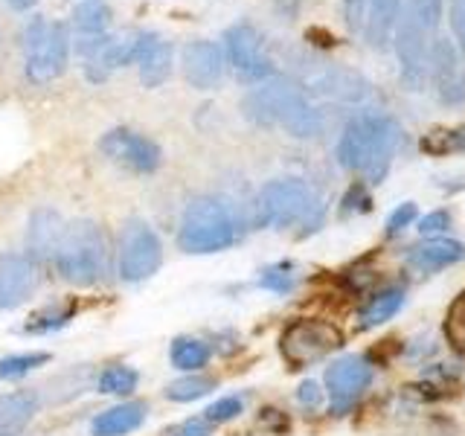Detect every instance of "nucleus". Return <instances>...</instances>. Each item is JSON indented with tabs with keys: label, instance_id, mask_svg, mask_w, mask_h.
<instances>
[{
	"label": "nucleus",
	"instance_id": "obj_1",
	"mask_svg": "<svg viewBox=\"0 0 465 436\" xmlns=\"http://www.w3.org/2000/svg\"><path fill=\"white\" fill-rule=\"evenodd\" d=\"M242 114L259 128H282L288 137L314 140L323 134V111L302 87L288 76H271L253 84L242 99Z\"/></svg>",
	"mask_w": 465,
	"mask_h": 436
},
{
	"label": "nucleus",
	"instance_id": "obj_2",
	"mask_svg": "<svg viewBox=\"0 0 465 436\" xmlns=\"http://www.w3.org/2000/svg\"><path fill=\"white\" fill-rule=\"evenodd\" d=\"M404 143V128L384 111H361L346 123L338 140V164L363 183H381Z\"/></svg>",
	"mask_w": 465,
	"mask_h": 436
},
{
	"label": "nucleus",
	"instance_id": "obj_3",
	"mask_svg": "<svg viewBox=\"0 0 465 436\" xmlns=\"http://www.w3.org/2000/svg\"><path fill=\"white\" fill-rule=\"evenodd\" d=\"M323 215L326 207L309 181L276 178L259 189V195L253 201L251 224L273 227V230L300 227V236H312L323 224Z\"/></svg>",
	"mask_w": 465,
	"mask_h": 436
},
{
	"label": "nucleus",
	"instance_id": "obj_4",
	"mask_svg": "<svg viewBox=\"0 0 465 436\" xmlns=\"http://www.w3.org/2000/svg\"><path fill=\"white\" fill-rule=\"evenodd\" d=\"M247 227V218L222 195H198L186 203L178 227V244L186 253H218L232 247Z\"/></svg>",
	"mask_w": 465,
	"mask_h": 436
},
{
	"label": "nucleus",
	"instance_id": "obj_5",
	"mask_svg": "<svg viewBox=\"0 0 465 436\" xmlns=\"http://www.w3.org/2000/svg\"><path fill=\"white\" fill-rule=\"evenodd\" d=\"M21 50H24V76L29 84H50L62 79L70 58L73 38L64 21H50L44 15H29L21 29Z\"/></svg>",
	"mask_w": 465,
	"mask_h": 436
},
{
	"label": "nucleus",
	"instance_id": "obj_6",
	"mask_svg": "<svg viewBox=\"0 0 465 436\" xmlns=\"http://www.w3.org/2000/svg\"><path fill=\"white\" fill-rule=\"evenodd\" d=\"M53 265L73 285H96L111 265L108 239L102 227L91 218H76L64 224Z\"/></svg>",
	"mask_w": 465,
	"mask_h": 436
},
{
	"label": "nucleus",
	"instance_id": "obj_7",
	"mask_svg": "<svg viewBox=\"0 0 465 436\" xmlns=\"http://www.w3.org/2000/svg\"><path fill=\"white\" fill-rule=\"evenodd\" d=\"M222 50L227 67L236 73L242 84H262L271 76H276L273 55L268 53V41L259 33V26L251 21H236L224 29L222 35Z\"/></svg>",
	"mask_w": 465,
	"mask_h": 436
},
{
	"label": "nucleus",
	"instance_id": "obj_8",
	"mask_svg": "<svg viewBox=\"0 0 465 436\" xmlns=\"http://www.w3.org/2000/svg\"><path fill=\"white\" fill-rule=\"evenodd\" d=\"M297 84L312 99H329L343 102V105H361L372 96L370 82L358 76L355 70L338 67L331 62H320V58H297Z\"/></svg>",
	"mask_w": 465,
	"mask_h": 436
},
{
	"label": "nucleus",
	"instance_id": "obj_9",
	"mask_svg": "<svg viewBox=\"0 0 465 436\" xmlns=\"http://www.w3.org/2000/svg\"><path fill=\"white\" fill-rule=\"evenodd\" d=\"M343 346V332L329 323V320L317 317H300L288 323L280 334V352L288 367L305 370L312 363L323 361L326 355L338 352Z\"/></svg>",
	"mask_w": 465,
	"mask_h": 436
},
{
	"label": "nucleus",
	"instance_id": "obj_10",
	"mask_svg": "<svg viewBox=\"0 0 465 436\" xmlns=\"http://www.w3.org/2000/svg\"><path fill=\"white\" fill-rule=\"evenodd\" d=\"M163 262V244L160 236L143 218H128L120 233V247H116V271L125 282H143L157 273Z\"/></svg>",
	"mask_w": 465,
	"mask_h": 436
},
{
	"label": "nucleus",
	"instance_id": "obj_11",
	"mask_svg": "<svg viewBox=\"0 0 465 436\" xmlns=\"http://www.w3.org/2000/svg\"><path fill=\"white\" fill-rule=\"evenodd\" d=\"M99 152L105 160L134 174H154L163 166V149L152 137L134 128H111L99 137Z\"/></svg>",
	"mask_w": 465,
	"mask_h": 436
},
{
	"label": "nucleus",
	"instance_id": "obj_12",
	"mask_svg": "<svg viewBox=\"0 0 465 436\" xmlns=\"http://www.w3.org/2000/svg\"><path fill=\"white\" fill-rule=\"evenodd\" d=\"M430 44L433 35L425 33L411 15H401V24L396 29V38H392V47H396L399 58V76L407 91H425L428 87V70H430Z\"/></svg>",
	"mask_w": 465,
	"mask_h": 436
},
{
	"label": "nucleus",
	"instance_id": "obj_13",
	"mask_svg": "<svg viewBox=\"0 0 465 436\" xmlns=\"http://www.w3.org/2000/svg\"><path fill=\"white\" fill-rule=\"evenodd\" d=\"M227 62L218 41L193 38L181 47V76L193 91H215L224 82Z\"/></svg>",
	"mask_w": 465,
	"mask_h": 436
},
{
	"label": "nucleus",
	"instance_id": "obj_14",
	"mask_svg": "<svg viewBox=\"0 0 465 436\" xmlns=\"http://www.w3.org/2000/svg\"><path fill=\"white\" fill-rule=\"evenodd\" d=\"M372 382V363L363 355H343L326 370V392L334 416L346 413Z\"/></svg>",
	"mask_w": 465,
	"mask_h": 436
},
{
	"label": "nucleus",
	"instance_id": "obj_15",
	"mask_svg": "<svg viewBox=\"0 0 465 436\" xmlns=\"http://www.w3.org/2000/svg\"><path fill=\"white\" fill-rule=\"evenodd\" d=\"M428 82L436 87L445 105H460L465 99V67L460 47L450 38H433L430 44V70Z\"/></svg>",
	"mask_w": 465,
	"mask_h": 436
},
{
	"label": "nucleus",
	"instance_id": "obj_16",
	"mask_svg": "<svg viewBox=\"0 0 465 436\" xmlns=\"http://www.w3.org/2000/svg\"><path fill=\"white\" fill-rule=\"evenodd\" d=\"M140 84L157 91L174 73V44L154 33V29H137V58H134Z\"/></svg>",
	"mask_w": 465,
	"mask_h": 436
},
{
	"label": "nucleus",
	"instance_id": "obj_17",
	"mask_svg": "<svg viewBox=\"0 0 465 436\" xmlns=\"http://www.w3.org/2000/svg\"><path fill=\"white\" fill-rule=\"evenodd\" d=\"M35 265L26 253L6 251L0 253V312H9L21 305L35 288Z\"/></svg>",
	"mask_w": 465,
	"mask_h": 436
},
{
	"label": "nucleus",
	"instance_id": "obj_18",
	"mask_svg": "<svg viewBox=\"0 0 465 436\" xmlns=\"http://www.w3.org/2000/svg\"><path fill=\"white\" fill-rule=\"evenodd\" d=\"M404 15V0H363L361 35L372 50H387Z\"/></svg>",
	"mask_w": 465,
	"mask_h": 436
},
{
	"label": "nucleus",
	"instance_id": "obj_19",
	"mask_svg": "<svg viewBox=\"0 0 465 436\" xmlns=\"http://www.w3.org/2000/svg\"><path fill=\"white\" fill-rule=\"evenodd\" d=\"M62 213L53 207H38L29 215L26 224V256L33 259V265H47L55 256L58 239H62Z\"/></svg>",
	"mask_w": 465,
	"mask_h": 436
},
{
	"label": "nucleus",
	"instance_id": "obj_20",
	"mask_svg": "<svg viewBox=\"0 0 465 436\" xmlns=\"http://www.w3.org/2000/svg\"><path fill=\"white\" fill-rule=\"evenodd\" d=\"M462 259H465V244L457 242V239H450V236H430V239L419 242V244L411 247V251H407V262H411V268L425 271V273L460 265Z\"/></svg>",
	"mask_w": 465,
	"mask_h": 436
},
{
	"label": "nucleus",
	"instance_id": "obj_21",
	"mask_svg": "<svg viewBox=\"0 0 465 436\" xmlns=\"http://www.w3.org/2000/svg\"><path fill=\"white\" fill-rule=\"evenodd\" d=\"M145 413H149V407H145L143 401L114 404L91 421V433L94 436H125V433L137 431L143 425Z\"/></svg>",
	"mask_w": 465,
	"mask_h": 436
},
{
	"label": "nucleus",
	"instance_id": "obj_22",
	"mask_svg": "<svg viewBox=\"0 0 465 436\" xmlns=\"http://www.w3.org/2000/svg\"><path fill=\"white\" fill-rule=\"evenodd\" d=\"M70 38H99L111 33V6L105 0H79L70 12Z\"/></svg>",
	"mask_w": 465,
	"mask_h": 436
},
{
	"label": "nucleus",
	"instance_id": "obj_23",
	"mask_svg": "<svg viewBox=\"0 0 465 436\" xmlns=\"http://www.w3.org/2000/svg\"><path fill=\"white\" fill-rule=\"evenodd\" d=\"M38 413V396L29 390L0 396V436H21Z\"/></svg>",
	"mask_w": 465,
	"mask_h": 436
},
{
	"label": "nucleus",
	"instance_id": "obj_24",
	"mask_svg": "<svg viewBox=\"0 0 465 436\" xmlns=\"http://www.w3.org/2000/svg\"><path fill=\"white\" fill-rule=\"evenodd\" d=\"M404 305V288L401 285H390L375 291V294L361 305L358 312V323L361 329H372V326H381L387 320H392Z\"/></svg>",
	"mask_w": 465,
	"mask_h": 436
},
{
	"label": "nucleus",
	"instance_id": "obj_25",
	"mask_svg": "<svg viewBox=\"0 0 465 436\" xmlns=\"http://www.w3.org/2000/svg\"><path fill=\"white\" fill-rule=\"evenodd\" d=\"M213 346L201 338H174L172 341V363L183 372H198L210 363Z\"/></svg>",
	"mask_w": 465,
	"mask_h": 436
},
{
	"label": "nucleus",
	"instance_id": "obj_26",
	"mask_svg": "<svg viewBox=\"0 0 465 436\" xmlns=\"http://www.w3.org/2000/svg\"><path fill=\"white\" fill-rule=\"evenodd\" d=\"M73 314H76V302H55V305H47V309H41L35 312L33 317L26 320V326L24 332L26 334H47V332H58V329H64Z\"/></svg>",
	"mask_w": 465,
	"mask_h": 436
},
{
	"label": "nucleus",
	"instance_id": "obj_27",
	"mask_svg": "<svg viewBox=\"0 0 465 436\" xmlns=\"http://www.w3.org/2000/svg\"><path fill=\"white\" fill-rule=\"evenodd\" d=\"M137 382H140L137 370L125 367V363H111V367L99 372L96 390L105 392V396H128V392L137 390Z\"/></svg>",
	"mask_w": 465,
	"mask_h": 436
},
{
	"label": "nucleus",
	"instance_id": "obj_28",
	"mask_svg": "<svg viewBox=\"0 0 465 436\" xmlns=\"http://www.w3.org/2000/svg\"><path fill=\"white\" fill-rule=\"evenodd\" d=\"M215 390V378L213 375H183V378H178V382H172L166 390H163V396L169 399V401H181V404H186V401H198V399H203V396H210V392Z\"/></svg>",
	"mask_w": 465,
	"mask_h": 436
},
{
	"label": "nucleus",
	"instance_id": "obj_29",
	"mask_svg": "<svg viewBox=\"0 0 465 436\" xmlns=\"http://www.w3.org/2000/svg\"><path fill=\"white\" fill-rule=\"evenodd\" d=\"M421 149L428 154H465V125H454V128H436L430 134H425L421 140Z\"/></svg>",
	"mask_w": 465,
	"mask_h": 436
},
{
	"label": "nucleus",
	"instance_id": "obj_30",
	"mask_svg": "<svg viewBox=\"0 0 465 436\" xmlns=\"http://www.w3.org/2000/svg\"><path fill=\"white\" fill-rule=\"evenodd\" d=\"M44 363H50L47 352H24V355H9L0 361V382H15L29 372H35Z\"/></svg>",
	"mask_w": 465,
	"mask_h": 436
},
{
	"label": "nucleus",
	"instance_id": "obj_31",
	"mask_svg": "<svg viewBox=\"0 0 465 436\" xmlns=\"http://www.w3.org/2000/svg\"><path fill=\"white\" fill-rule=\"evenodd\" d=\"M445 341L465 355V291L457 294L445 314Z\"/></svg>",
	"mask_w": 465,
	"mask_h": 436
},
{
	"label": "nucleus",
	"instance_id": "obj_32",
	"mask_svg": "<svg viewBox=\"0 0 465 436\" xmlns=\"http://www.w3.org/2000/svg\"><path fill=\"white\" fill-rule=\"evenodd\" d=\"M259 285L265 291H273V294H288V291L297 285V268L291 265V262H276V265H268L259 273Z\"/></svg>",
	"mask_w": 465,
	"mask_h": 436
},
{
	"label": "nucleus",
	"instance_id": "obj_33",
	"mask_svg": "<svg viewBox=\"0 0 465 436\" xmlns=\"http://www.w3.org/2000/svg\"><path fill=\"white\" fill-rule=\"evenodd\" d=\"M411 18L425 29V33H436L442 24V12H445V0H411L404 9Z\"/></svg>",
	"mask_w": 465,
	"mask_h": 436
},
{
	"label": "nucleus",
	"instance_id": "obj_34",
	"mask_svg": "<svg viewBox=\"0 0 465 436\" xmlns=\"http://www.w3.org/2000/svg\"><path fill=\"white\" fill-rule=\"evenodd\" d=\"M372 210V193L370 186L363 181H355L352 186L346 189L343 198H341V215L343 218H352V215H363Z\"/></svg>",
	"mask_w": 465,
	"mask_h": 436
},
{
	"label": "nucleus",
	"instance_id": "obj_35",
	"mask_svg": "<svg viewBox=\"0 0 465 436\" xmlns=\"http://www.w3.org/2000/svg\"><path fill=\"white\" fill-rule=\"evenodd\" d=\"M242 411H244V401H242L239 396H224V399H218L215 404L207 407V413H203V419H207L210 425H218V421L236 419Z\"/></svg>",
	"mask_w": 465,
	"mask_h": 436
},
{
	"label": "nucleus",
	"instance_id": "obj_36",
	"mask_svg": "<svg viewBox=\"0 0 465 436\" xmlns=\"http://www.w3.org/2000/svg\"><path fill=\"white\" fill-rule=\"evenodd\" d=\"M416 218H419V207H416L413 201L399 203V207L387 215V236H399L401 230H407V227H413V224H416Z\"/></svg>",
	"mask_w": 465,
	"mask_h": 436
},
{
	"label": "nucleus",
	"instance_id": "obj_37",
	"mask_svg": "<svg viewBox=\"0 0 465 436\" xmlns=\"http://www.w3.org/2000/svg\"><path fill=\"white\" fill-rule=\"evenodd\" d=\"M450 227V213L448 210H433L428 215L416 218V230L421 236H442V233Z\"/></svg>",
	"mask_w": 465,
	"mask_h": 436
},
{
	"label": "nucleus",
	"instance_id": "obj_38",
	"mask_svg": "<svg viewBox=\"0 0 465 436\" xmlns=\"http://www.w3.org/2000/svg\"><path fill=\"white\" fill-rule=\"evenodd\" d=\"M448 18L454 44L460 47V53H465V0H448Z\"/></svg>",
	"mask_w": 465,
	"mask_h": 436
},
{
	"label": "nucleus",
	"instance_id": "obj_39",
	"mask_svg": "<svg viewBox=\"0 0 465 436\" xmlns=\"http://www.w3.org/2000/svg\"><path fill=\"white\" fill-rule=\"evenodd\" d=\"M213 433V425L203 416H195V419H186L181 425L169 428L163 436H210Z\"/></svg>",
	"mask_w": 465,
	"mask_h": 436
},
{
	"label": "nucleus",
	"instance_id": "obj_40",
	"mask_svg": "<svg viewBox=\"0 0 465 436\" xmlns=\"http://www.w3.org/2000/svg\"><path fill=\"white\" fill-rule=\"evenodd\" d=\"M297 401L305 407V411H317V407L323 404V387L317 382H302L297 387Z\"/></svg>",
	"mask_w": 465,
	"mask_h": 436
},
{
	"label": "nucleus",
	"instance_id": "obj_41",
	"mask_svg": "<svg viewBox=\"0 0 465 436\" xmlns=\"http://www.w3.org/2000/svg\"><path fill=\"white\" fill-rule=\"evenodd\" d=\"M6 6L12 12H33L38 6V0H6Z\"/></svg>",
	"mask_w": 465,
	"mask_h": 436
}]
</instances>
